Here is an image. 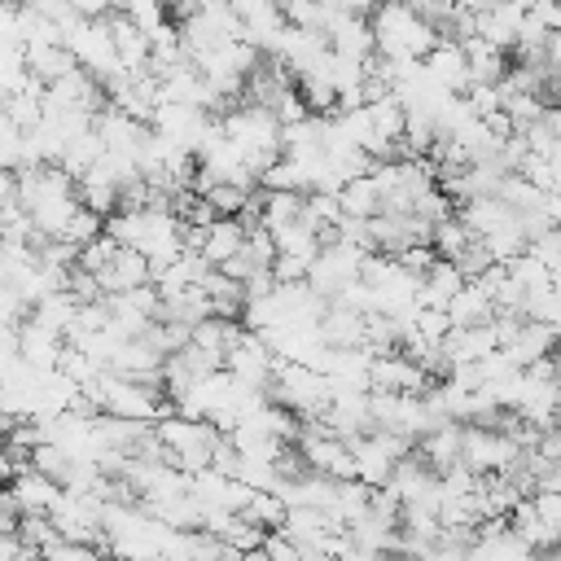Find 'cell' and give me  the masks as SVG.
<instances>
[{
	"mask_svg": "<svg viewBox=\"0 0 561 561\" xmlns=\"http://www.w3.org/2000/svg\"><path fill=\"white\" fill-rule=\"evenodd\" d=\"M241 245H245V224H241V215H215V219L202 228L197 254H202L210 267H219V263L232 259Z\"/></svg>",
	"mask_w": 561,
	"mask_h": 561,
	"instance_id": "cell-16",
	"label": "cell"
},
{
	"mask_svg": "<svg viewBox=\"0 0 561 561\" xmlns=\"http://www.w3.org/2000/svg\"><path fill=\"white\" fill-rule=\"evenodd\" d=\"M500 346V333H495V320H478V324H451L447 337L438 342L443 351V364L456 368V364H478L482 355H491Z\"/></svg>",
	"mask_w": 561,
	"mask_h": 561,
	"instance_id": "cell-9",
	"label": "cell"
},
{
	"mask_svg": "<svg viewBox=\"0 0 561 561\" xmlns=\"http://www.w3.org/2000/svg\"><path fill=\"white\" fill-rule=\"evenodd\" d=\"M447 316H451V324H478V320L495 316V302H491V294L473 276H465L460 289L447 298Z\"/></svg>",
	"mask_w": 561,
	"mask_h": 561,
	"instance_id": "cell-21",
	"label": "cell"
},
{
	"mask_svg": "<svg viewBox=\"0 0 561 561\" xmlns=\"http://www.w3.org/2000/svg\"><path fill=\"white\" fill-rule=\"evenodd\" d=\"M408 451H412V443H408L403 434L373 425V430H364V434H355V438H351L355 478H359V482H368V486H381V482L390 478V469H394Z\"/></svg>",
	"mask_w": 561,
	"mask_h": 561,
	"instance_id": "cell-5",
	"label": "cell"
},
{
	"mask_svg": "<svg viewBox=\"0 0 561 561\" xmlns=\"http://www.w3.org/2000/svg\"><path fill=\"white\" fill-rule=\"evenodd\" d=\"M4 491L13 495V504H18L22 513H48L53 500H57V491H61V482L48 478V473L35 469V465H18L13 478L4 482Z\"/></svg>",
	"mask_w": 561,
	"mask_h": 561,
	"instance_id": "cell-10",
	"label": "cell"
},
{
	"mask_svg": "<svg viewBox=\"0 0 561 561\" xmlns=\"http://www.w3.org/2000/svg\"><path fill=\"white\" fill-rule=\"evenodd\" d=\"M324 4L329 9H342V13H364V18L377 9V0H324Z\"/></svg>",
	"mask_w": 561,
	"mask_h": 561,
	"instance_id": "cell-28",
	"label": "cell"
},
{
	"mask_svg": "<svg viewBox=\"0 0 561 561\" xmlns=\"http://www.w3.org/2000/svg\"><path fill=\"white\" fill-rule=\"evenodd\" d=\"M530 504H535L539 522H543V526L557 535V543H561V491H557V486H535Z\"/></svg>",
	"mask_w": 561,
	"mask_h": 561,
	"instance_id": "cell-26",
	"label": "cell"
},
{
	"mask_svg": "<svg viewBox=\"0 0 561 561\" xmlns=\"http://www.w3.org/2000/svg\"><path fill=\"white\" fill-rule=\"evenodd\" d=\"M430 381H434V377H430L412 355H403L399 346H390V351H377V355H373L368 390H412V394H421Z\"/></svg>",
	"mask_w": 561,
	"mask_h": 561,
	"instance_id": "cell-8",
	"label": "cell"
},
{
	"mask_svg": "<svg viewBox=\"0 0 561 561\" xmlns=\"http://www.w3.org/2000/svg\"><path fill=\"white\" fill-rule=\"evenodd\" d=\"M105 4H110V9H127L131 0H105Z\"/></svg>",
	"mask_w": 561,
	"mask_h": 561,
	"instance_id": "cell-30",
	"label": "cell"
},
{
	"mask_svg": "<svg viewBox=\"0 0 561 561\" xmlns=\"http://www.w3.org/2000/svg\"><path fill=\"white\" fill-rule=\"evenodd\" d=\"M421 66L430 70V79L438 83V88H447V92H465L469 88V61H465V48H460V39H434V48L421 57Z\"/></svg>",
	"mask_w": 561,
	"mask_h": 561,
	"instance_id": "cell-11",
	"label": "cell"
},
{
	"mask_svg": "<svg viewBox=\"0 0 561 561\" xmlns=\"http://www.w3.org/2000/svg\"><path fill=\"white\" fill-rule=\"evenodd\" d=\"M307 267H311V259H302V254H280L276 250V259H272L276 280H307Z\"/></svg>",
	"mask_w": 561,
	"mask_h": 561,
	"instance_id": "cell-27",
	"label": "cell"
},
{
	"mask_svg": "<svg viewBox=\"0 0 561 561\" xmlns=\"http://www.w3.org/2000/svg\"><path fill=\"white\" fill-rule=\"evenodd\" d=\"M276 351L263 342V333H254V329H241V337L224 351V368L237 377V381H245V386H263L267 390V381H272V373H276Z\"/></svg>",
	"mask_w": 561,
	"mask_h": 561,
	"instance_id": "cell-7",
	"label": "cell"
},
{
	"mask_svg": "<svg viewBox=\"0 0 561 561\" xmlns=\"http://www.w3.org/2000/svg\"><path fill=\"white\" fill-rule=\"evenodd\" d=\"M149 280H153V267H149V259H145L140 250H131V245H118L114 259L96 272L101 294H123V289H136V285H149Z\"/></svg>",
	"mask_w": 561,
	"mask_h": 561,
	"instance_id": "cell-12",
	"label": "cell"
},
{
	"mask_svg": "<svg viewBox=\"0 0 561 561\" xmlns=\"http://www.w3.org/2000/svg\"><path fill=\"white\" fill-rule=\"evenodd\" d=\"M469 241H473V232L465 228L460 215H443V219H434V228H430V245H434L438 259H451V263H456V259L469 250Z\"/></svg>",
	"mask_w": 561,
	"mask_h": 561,
	"instance_id": "cell-24",
	"label": "cell"
},
{
	"mask_svg": "<svg viewBox=\"0 0 561 561\" xmlns=\"http://www.w3.org/2000/svg\"><path fill=\"white\" fill-rule=\"evenodd\" d=\"M320 337L329 346H364V311L329 298V307L320 316Z\"/></svg>",
	"mask_w": 561,
	"mask_h": 561,
	"instance_id": "cell-19",
	"label": "cell"
},
{
	"mask_svg": "<svg viewBox=\"0 0 561 561\" xmlns=\"http://www.w3.org/2000/svg\"><path fill=\"white\" fill-rule=\"evenodd\" d=\"M500 351L522 368V364H530V359H539V355H552V351H557V333H552L543 320H530V316H526V320L517 324V333H513Z\"/></svg>",
	"mask_w": 561,
	"mask_h": 561,
	"instance_id": "cell-18",
	"label": "cell"
},
{
	"mask_svg": "<svg viewBox=\"0 0 561 561\" xmlns=\"http://www.w3.org/2000/svg\"><path fill=\"white\" fill-rule=\"evenodd\" d=\"M66 337L48 324H39L35 316H22L18 320V359H26L31 368H57V355H61Z\"/></svg>",
	"mask_w": 561,
	"mask_h": 561,
	"instance_id": "cell-13",
	"label": "cell"
},
{
	"mask_svg": "<svg viewBox=\"0 0 561 561\" xmlns=\"http://www.w3.org/2000/svg\"><path fill=\"white\" fill-rule=\"evenodd\" d=\"M241 517H245V522H254L259 530H280V522H285V500H280L272 486L250 491V500H245Z\"/></svg>",
	"mask_w": 561,
	"mask_h": 561,
	"instance_id": "cell-25",
	"label": "cell"
},
{
	"mask_svg": "<svg viewBox=\"0 0 561 561\" xmlns=\"http://www.w3.org/2000/svg\"><path fill=\"white\" fill-rule=\"evenodd\" d=\"M368 22H373L377 53H381V57H394V61H403V57H425V53L434 48V39H438V26L425 22V18H421L412 4H403V0H377V9L368 13Z\"/></svg>",
	"mask_w": 561,
	"mask_h": 561,
	"instance_id": "cell-2",
	"label": "cell"
},
{
	"mask_svg": "<svg viewBox=\"0 0 561 561\" xmlns=\"http://www.w3.org/2000/svg\"><path fill=\"white\" fill-rule=\"evenodd\" d=\"M267 399L285 403L294 416H316L329 403V377L298 359H276V373L267 381Z\"/></svg>",
	"mask_w": 561,
	"mask_h": 561,
	"instance_id": "cell-3",
	"label": "cell"
},
{
	"mask_svg": "<svg viewBox=\"0 0 561 561\" xmlns=\"http://www.w3.org/2000/svg\"><path fill=\"white\" fill-rule=\"evenodd\" d=\"M105 22H110V35H114V48H118L123 70H145L149 66V31L136 18H127L123 9H110Z\"/></svg>",
	"mask_w": 561,
	"mask_h": 561,
	"instance_id": "cell-15",
	"label": "cell"
},
{
	"mask_svg": "<svg viewBox=\"0 0 561 561\" xmlns=\"http://www.w3.org/2000/svg\"><path fill=\"white\" fill-rule=\"evenodd\" d=\"M364 254H368V250H359V245H351V241H342V237H329V241L316 250L311 267H307V285H311L316 294L333 298L342 285H351V280L359 276Z\"/></svg>",
	"mask_w": 561,
	"mask_h": 561,
	"instance_id": "cell-6",
	"label": "cell"
},
{
	"mask_svg": "<svg viewBox=\"0 0 561 561\" xmlns=\"http://www.w3.org/2000/svg\"><path fill=\"white\" fill-rule=\"evenodd\" d=\"M337 202H342V215L368 219V215L381 210V188H377V180H373L368 171H359V175H351V180L337 188Z\"/></svg>",
	"mask_w": 561,
	"mask_h": 561,
	"instance_id": "cell-22",
	"label": "cell"
},
{
	"mask_svg": "<svg viewBox=\"0 0 561 561\" xmlns=\"http://www.w3.org/2000/svg\"><path fill=\"white\" fill-rule=\"evenodd\" d=\"M460 434H465V421H434V425L416 438V456H421L434 473H443V469H451V465L460 460Z\"/></svg>",
	"mask_w": 561,
	"mask_h": 561,
	"instance_id": "cell-14",
	"label": "cell"
},
{
	"mask_svg": "<svg viewBox=\"0 0 561 561\" xmlns=\"http://www.w3.org/2000/svg\"><path fill=\"white\" fill-rule=\"evenodd\" d=\"M522 460V443L500 430V425H482V421H465L460 434V465H469L473 473H508Z\"/></svg>",
	"mask_w": 561,
	"mask_h": 561,
	"instance_id": "cell-4",
	"label": "cell"
},
{
	"mask_svg": "<svg viewBox=\"0 0 561 561\" xmlns=\"http://www.w3.org/2000/svg\"><path fill=\"white\" fill-rule=\"evenodd\" d=\"M219 123H224L228 140L241 149V158H245V167H250L254 175H259L267 162L280 158V118H276L267 105L237 96V101H228V110L219 114Z\"/></svg>",
	"mask_w": 561,
	"mask_h": 561,
	"instance_id": "cell-1",
	"label": "cell"
},
{
	"mask_svg": "<svg viewBox=\"0 0 561 561\" xmlns=\"http://www.w3.org/2000/svg\"><path fill=\"white\" fill-rule=\"evenodd\" d=\"M508 526L535 548V552H548V548H557V535L539 522V513H535V504H530V495H522L513 508H508Z\"/></svg>",
	"mask_w": 561,
	"mask_h": 561,
	"instance_id": "cell-23",
	"label": "cell"
},
{
	"mask_svg": "<svg viewBox=\"0 0 561 561\" xmlns=\"http://www.w3.org/2000/svg\"><path fill=\"white\" fill-rule=\"evenodd\" d=\"M460 48H465V61H469V83H500L504 70H508V57L500 44L482 39V35H460Z\"/></svg>",
	"mask_w": 561,
	"mask_h": 561,
	"instance_id": "cell-17",
	"label": "cell"
},
{
	"mask_svg": "<svg viewBox=\"0 0 561 561\" xmlns=\"http://www.w3.org/2000/svg\"><path fill=\"white\" fill-rule=\"evenodd\" d=\"M460 280H465V272H460L451 259H438V254H434V263L421 272V294H416V302H421V307H447V298L460 289Z\"/></svg>",
	"mask_w": 561,
	"mask_h": 561,
	"instance_id": "cell-20",
	"label": "cell"
},
{
	"mask_svg": "<svg viewBox=\"0 0 561 561\" xmlns=\"http://www.w3.org/2000/svg\"><path fill=\"white\" fill-rule=\"evenodd\" d=\"M75 13H83V18H101V13H110V4L105 0H66Z\"/></svg>",
	"mask_w": 561,
	"mask_h": 561,
	"instance_id": "cell-29",
	"label": "cell"
}]
</instances>
